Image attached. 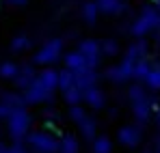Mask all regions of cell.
Here are the masks:
<instances>
[{
  "label": "cell",
  "instance_id": "cell-1",
  "mask_svg": "<svg viewBox=\"0 0 160 153\" xmlns=\"http://www.w3.org/2000/svg\"><path fill=\"white\" fill-rule=\"evenodd\" d=\"M26 123H28V119L22 114V112H15V114H11V134L13 136H18L20 131H24V127H26Z\"/></svg>",
  "mask_w": 160,
  "mask_h": 153
},
{
  "label": "cell",
  "instance_id": "cell-2",
  "mask_svg": "<svg viewBox=\"0 0 160 153\" xmlns=\"http://www.w3.org/2000/svg\"><path fill=\"white\" fill-rule=\"evenodd\" d=\"M13 74H15V67H13V65H2V67H0V76L2 78H11Z\"/></svg>",
  "mask_w": 160,
  "mask_h": 153
},
{
  "label": "cell",
  "instance_id": "cell-3",
  "mask_svg": "<svg viewBox=\"0 0 160 153\" xmlns=\"http://www.w3.org/2000/svg\"><path fill=\"white\" fill-rule=\"evenodd\" d=\"M0 117H9V106L7 103H0Z\"/></svg>",
  "mask_w": 160,
  "mask_h": 153
},
{
  "label": "cell",
  "instance_id": "cell-4",
  "mask_svg": "<svg viewBox=\"0 0 160 153\" xmlns=\"http://www.w3.org/2000/svg\"><path fill=\"white\" fill-rule=\"evenodd\" d=\"M9 2H13V4H20V2H24V0H9Z\"/></svg>",
  "mask_w": 160,
  "mask_h": 153
}]
</instances>
